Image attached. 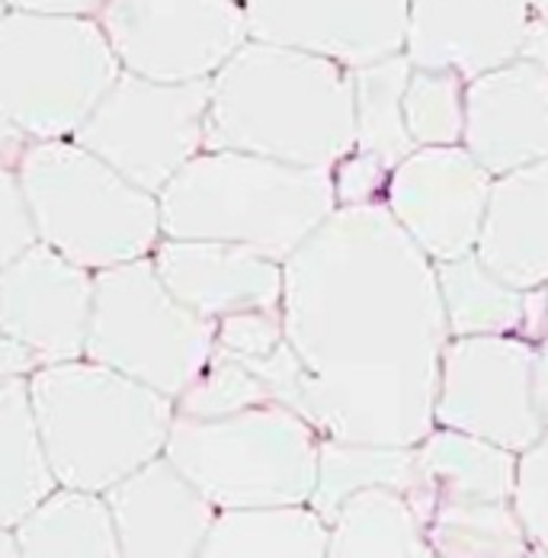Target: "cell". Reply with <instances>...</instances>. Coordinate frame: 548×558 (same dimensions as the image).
Returning <instances> with one entry per match:
<instances>
[{"label": "cell", "mask_w": 548, "mask_h": 558, "mask_svg": "<svg viewBox=\"0 0 548 558\" xmlns=\"http://www.w3.org/2000/svg\"><path fill=\"white\" fill-rule=\"evenodd\" d=\"M295 411L328 440L417 447L434 427L449 325L434 260L385 203L340 206L282 260Z\"/></svg>", "instance_id": "cell-1"}, {"label": "cell", "mask_w": 548, "mask_h": 558, "mask_svg": "<svg viewBox=\"0 0 548 558\" xmlns=\"http://www.w3.org/2000/svg\"><path fill=\"white\" fill-rule=\"evenodd\" d=\"M206 148L330 170L356 148L353 71L247 39L209 77Z\"/></svg>", "instance_id": "cell-2"}, {"label": "cell", "mask_w": 548, "mask_h": 558, "mask_svg": "<svg viewBox=\"0 0 548 558\" xmlns=\"http://www.w3.org/2000/svg\"><path fill=\"white\" fill-rule=\"evenodd\" d=\"M29 401L58 488L94 495L158 459L176 414L173 398L87 356L39 366Z\"/></svg>", "instance_id": "cell-3"}, {"label": "cell", "mask_w": 548, "mask_h": 558, "mask_svg": "<svg viewBox=\"0 0 548 558\" xmlns=\"http://www.w3.org/2000/svg\"><path fill=\"white\" fill-rule=\"evenodd\" d=\"M165 238H199L289 260L337 213L328 168L203 148L158 193Z\"/></svg>", "instance_id": "cell-4"}, {"label": "cell", "mask_w": 548, "mask_h": 558, "mask_svg": "<svg viewBox=\"0 0 548 558\" xmlns=\"http://www.w3.org/2000/svg\"><path fill=\"white\" fill-rule=\"evenodd\" d=\"M16 177L39 241L90 274L151 257L165 238L158 196L74 138L29 142Z\"/></svg>", "instance_id": "cell-5"}, {"label": "cell", "mask_w": 548, "mask_h": 558, "mask_svg": "<svg viewBox=\"0 0 548 558\" xmlns=\"http://www.w3.org/2000/svg\"><path fill=\"white\" fill-rule=\"evenodd\" d=\"M321 434L285 404H257L224 417L173 414L165 456L216 510L308 504Z\"/></svg>", "instance_id": "cell-6"}, {"label": "cell", "mask_w": 548, "mask_h": 558, "mask_svg": "<svg viewBox=\"0 0 548 558\" xmlns=\"http://www.w3.org/2000/svg\"><path fill=\"white\" fill-rule=\"evenodd\" d=\"M122 74L97 16L7 10L0 20V112L29 138H74Z\"/></svg>", "instance_id": "cell-7"}, {"label": "cell", "mask_w": 548, "mask_h": 558, "mask_svg": "<svg viewBox=\"0 0 548 558\" xmlns=\"http://www.w3.org/2000/svg\"><path fill=\"white\" fill-rule=\"evenodd\" d=\"M216 353V322L186 308L158 277L151 257L94 274L84 356L180 398Z\"/></svg>", "instance_id": "cell-8"}, {"label": "cell", "mask_w": 548, "mask_h": 558, "mask_svg": "<svg viewBox=\"0 0 548 558\" xmlns=\"http://www.w3.org/2000/svg\"><path fill=\"white\" fill-rule=\"evenodd\" d=\"M206 110L209 81L167 84L122 71L74 142L158 196L206 148Z\"/></svg>", "instance_id": "cell-9"}, {"label": "cell", "mask_w": 548, "mask_h": 558, "mask_svg": "<svg viewBox=\"0 0 548 558\" xmlns=\"http://www.w3.org/2000/svg\"><path fill=\"white\" fill-rule=\"evenodd\" d=\"M533 350L520 335L449 337L439 356L434 421L494 447L523 452L546 424L533 401Z\"/></svg>", "instance_id": "cell-10"}, {"label": "cell", "mask_w": 548, "mask_h": 558, "mask_svg": "<svg viewBox=\"0 0 548 558\" xmlns=\"http://www.w3.org/2000/svg\"><path fill=\"white\" fill-rule=\"evenodd\" d=\"M97 23L122 71L209 81L247 39L241 0H103Z\"/></svg>", "instance_id": "cell-11"}, {"label": "cell", "mask_w": 548, "mask_h": 558, "mask_svg": "<svg viewBox=\"0 0 548 558\" xmlns=\"http://www.w3.org/2000/svg\"><path fill=\"white\" fill-rule=\"evenodd\" d=\"M494 177L462 145L414 148L388 173L385 209L434 260L475 251Z\"/></svg>", "instance_id": "cell-12"}, {"label": "cell", "mask_w": 548, "mask_h": 558, "mask_svg": "<svg viewBox=\"0 0 548 558\" xmlns=\"http://www.w3.org/2000/svg\"><path fill=\"white\" fill-rule=\"evenodd\" d=\"M251 39L330 58L350 71L401 56L411 0H241Z\"/></svg>", "instance_id": "cell-13"}, {"label": "cell", "mask_w": 548, "mask_h": 558, "mask_svg": "<svg viewBox=\"0 0 548 558\" xmlns=\"http://www.w3.org/2000/svg\"><path fill=\"white\" fill-rule=\"evenodd\" d=\"M94 308V274L42 241L0 270V331L26 343L39 363L81 360Z\"/></svg>", "instance_id": "cell-14"}, {"label": "cell", "mask_w": 548, "mask_h": 558, "mask_svg": "<svg viewBox=\"0 0 548 558\" xmlns=\"http://www.w3.org/2000/svg\"><path fill=\"white\" fill-rule=\"evenodd\" d=\"M529 23L526 0H411L404 56L472 81L523 56Z\"/></svg>", "instance_id": "cell-15"}, {"label": "cell", "mask_w": 548, "mask_h": 558, "mask_svg": "<svg viewBox=\"0 0 548 558\" xmlns=\"http://www.w3.org/2000/svg\"><path fill=\"white\" fill-rule=\"evenodd\" d=\"M462 148L491 177L548 161V68L516 58L472 77Z\"/></svg>", "instance_id": "cell-16"}, {"label": "cell", "mask_w": 548, "mask_h": 558, "mask_svg": "<svg viewBox=\"0 0 548 558\" xmlns=\"http://www.w3.org/2000/svg\"><path fill=\"white\" fill-rule=\"evenodd\" d=\"M122 558H196L212 520V501L165 452L103 492Z\"/></svg>", "instance_id": "cell-17"}, {"label": "cell", "mask_w": 548, "mask_h": 558, "mask_svg": "<svg viewBox=\"0 0 548 558\" xmlns=\"http://www.w3.org/2000/svg\"><path fill=\"white\" fill-rule=\"evenodd\" d=\"M151 264L167 289L209 322L241 312H276L282 302V264L241 244L161 238Z\"/></svg>", "instance_id": "cell-18"}, {"label": "cell", "mask_w": 548, "mask_h": 558, "mask_svg": "<svg viewBox=\"0 0 548 558\" xmlns=\"http://www.w3.org/2000/svg\"><path fill=\"white\" fill-rule=\"evenodd\" d=\"M475 254L513 289H548V161L494 177Z\"/></svg>", "instance_id": "cell-19"}, {"label": "cell", "mask_w": 548, "mask_h": 558, "mask_svg": "<svg viewBox=\"0 0 548 558\" xmlns=\"http://www.w3.org/2000/svg\"><path fill=\"white\" fill-rule=\"evenodd\" d=\"M434 267L449 337L520 335L536 343L548 335V289L507 286L475 251Z\"/></svg>", "instance_id": "cell-20"}, {"label": "cell", "mask_w": 548, "mask_h": 558, "mask_svg": "<svg viewBox=\"0 0 548 558\" xmlns=\"http://www.w3.org/2000/svg\"><path fill=\"white\" fill-rule=\"evenodd\" d=\"M417 462L430 507L437 501H513L516 452L510 449L449 427H434L417 444Z\"/></svg>", "instance_id": "cell-21"}, {"label": "cell", "mask_w": 548, "mask_h": 558, "mask_svg": "<svg viewBox=\"0 0 548 558\" xmlns=\"http://www.w3.org/2000/svg\"><path fill=\"white\" fill-rule=\"evenodd\" d=\"M363 488H391L401 492L414 510H430V498L424 488L417 447H376V444H343L321 437L318 447V478L308 507L321 513L328 523L337 507Z\"/></svg>", "instance_id": "cell-22"}, {"label": "cell", "mask_w": 548, "mask_h": 558, "mask_svg": "<svg viewBox=\"0 0 548 558\" xmlns=\"http://www.w3.org/2000/svg\"><path fill=\"white\" fill-rule=\"evenodd\" d=\"M325 558H437L414 504L391 488L350 495L328 520Z\"/></svg>", "instance_id": "cell-23"}, {"label": "cell", "mask_w": 548, "mask_h": 558, "mask_svg": "<svg viewBox=\"0 0 548 558\" xmlns=\"http://www.w3.org/2000/svg\"><path fill=\"white\" fill-rule=\"evenodd\" d=\"M328 523L308 504L219 510L196 558H325Z\"/></svg>", "instance_id": "cell-24"}, {"label": "cell", "mask_w": 548, "mask_h": 558, "mask_svg": "<svg viewBox=\"0 0 548 558\" xmlns=\"http://www.w3.org/2000/svg\"><path fill=\"white\" fill-rule=\"evenodd\" d=\"M23 558H122L103 495L56 488L16 526Z\"/></svg>", "instance_id": "cell-25"}, {"label": "cell", "mask_w": 548, "mask_h": 558, "mask_svg": "<svg viewBox=\"0 0 548 558\" xmlns=\"http://www.w3.org/2000/svg\"><path fill=\"white\" fill-rule=\"evenodd\" d=\"M56 488L33 417L29 379L0 383V526L13 530Z\"/></svg>", "instance_id": "cell-26"}, {"label": "cell", "mask_w": 548, "mask_h": 558, "mask_svg": "<svg viewBox=\"0 0 548 558\" xmlns=\"http://www.w3.org/2000/svg\"><path fill=\"white\" fill-rule=\"evenodd\" d=\"M424 526L437 558H529L533 553L510 501H437Z\"/></svg>", "instance_id": "cell-27"}, {"label": "cell", "mask_w": 548, "mask_h": 558, "mask_svg": "<svg viewBox=\"0 0 548 558\" xmlns=\"http://www.w3.org/2000/svg\"><path fill=\"white\" fill-rule=\"evenodd\" d=\"M411 77L407 56H391L353 71V116H356V148L382 165L394 168L417 145L404 125V87Z\"/></svg>", "instance_id": "cell-28"}, {"label": "cell", "mask_w": 548, "mask_h": 558, "mask_svg": "<svg viewBox=\"0 0 548 558\" xmlns=\"http://www.w3.org/2000/svg\"><path fill=\"white\" fill-rule=\"evenodd\" d=\"M465 84L452 71L411 68L404 87V125L417 148L462 145L465 132Z\"/></svg>", "instance_id": "cell-29"}, {"label": "cell", "mask_w": 548, "mask_h": 558, "mask_svg": "<svg viewBox=\"0 0 548 558\" xmlns=\"http://www.w3.org/2000/svg\"><path fill=\"white\" fill-rule=\"evenodd\" d=\"M267 401H273L267 386L244 363L216 350L196 383L173 401V408L186 417H224Z\"/></svg>", "instance_id": "cell-30"}, {"label": "cell", "mask_w": 548, "mask_h": 558, "mask_svg": "<svg viewBox=\"0 0 548 558\" xmlns=\"http://www.w3.org/2000/svg\"><path fill=\"white\" fill-rule=\"evenodd\" d=\"M513 510L536 549L548 553V427L546 434L516 456Z\"/></svg>", "instance_id": "cell-31"}, {"label": "cell", "mask_w": 548, "mask_h": 558, "mask_svg": "<svg viewBox=\"0 0 548 558\" xmlns=\"http://www.w3.org/2000/svg\"><path fill=\"white\" fill-rule=\"evenodd\" d=\"M33 244H39V234L26 206L23 183L16 177V168L0 165V270L10 267L20 254H26Z\"/></svg>", "instance_id": "cell-32"}, {"label": "cell", "mask_w": 548, "mask_h": 558, "mask_svg": "<svg viewBox=\"0 0 548 558\" xmlns=\"http://www.w3.org/2000/svg\"><path fill=\"white\" fill-rule=\"evenodd\" d=\"M388 173H391V168L382 165L379 158L366 155V151H350L346 158H340V161L330 168L337 209H340V206H369V203H382L385 186H388Z\"/></svg>", "instance_id": "cell-33"}, {"label": "cell", "mask_w": 548, "mask_h": 558, "mask_svg": "<svg viewBox=\"0 0 548 558\" xmlns=\"http://www.w3.org/2000/svg\"><path fill=\"white\" fill-rule=\"evenodd\" d=\"M39 356L20 343L16 337L0 331V383H13V379H29L39 369Z\"/></svg>", "instance_id": "cell-34"}, {"label": "cell", "mask_w": 548, "mask_h": 558, "mask_svg": "<svg viewBox=\"0 0 548 558\" xmlns=\"http://www.w3.org/2000/svg\"><path fill=\"white\" fill-rule=\"evenodd\" d=\"M10 10L33 13H68V16H97L103 0H3Z\"/></svg>", "instance_id": "cell-35"}, {"label": "cell", "mask_w": 548, "mask_h": 558, "mask_svg": "<svg viewBox=\"0 0 548 558\" xmlns=\"http://www.w3.org/2000/svg\"><path fill=\"white\" fill-rule=\"evenodd\" d=\"M533 401L539 421L548 427V335L539 337L533 350Z\"/></svg>", "instance_id": "cell-36"}, {"label": "cell", "mask_w": 548, "mask_h": 558, "mask_svg": "<svg viewBox=\"0 0 548 558\" xmlns=\"http://www.w3.org/2000/svg\"><path fill=\"white\" fill-rule=\"evenodd\" d=\"M26 145H29V138L0 112V165L16 168L20 158H23V151H26Z\"/></svg>", "instance_id": "cell-37"}, {"label": "cell", "mask_w": 548, "mask_h": 558, "mask_svg": "<svg viewBox=\"0 0 548 558\" xmlns=\"http://www.w3.org/2000/svg\"><path fill=\"white\" fill-rule=\"evenodd\" d=\"M520 58H529V61L548 68V20L533 16L529 33H526V43H523V56Z\"/></svg>", "instance_id": "cell-38"}, {"label": "cell", "mask_w": 548, "mask_h": 558, "mask_svg": "<svg viewBox=\"0 0 548 558\" xmlns=\"http://www.w3.org/2000/svg\"><path fill=\"white\" fill-rule=\"evenodd\" d=\"M0 558H23L20 556V546H16L13 530H3V526H0Z\"/></svg>", "instance_id": "cell-39"}, {"label": "cell", "mask_w": 548, "mask_h": 558, "mask_svg": "<svg viewBox=\"0 0 548 558\" xmlns=\"http://www.w3.org/2000/svg\"><path fill=\"white\" fill-rule=\"evenodd\" d=\"M526 3H529L533 16H539V20H548V0H526Z\"/></svg>", "instance_id": "cell-40"}, {"label": "cell", "mask_w": 548, "mask_h": 558, "mask_svg": "<svg viewBox=\"0 0 548 558\" xmlns=\"http://www.w3.org/2000/svg\"><path fill=\"white\" fill-rule=\"evenodd\" d=\"M529 558H548V553H543V549H536V546H533V553H529Z\"/></svg>", "instance_id": "cell-41"}, {"label": "cell", "mask_w": 548, "mask_h": 558, "mask_svg": "<svg viewBox=\"0 0 548 558\" xmlns=\"http://www.w3.org/2000/svg\"><path fill=\"white\" fill-rule=\"evenodd\" d=\"M7 10H10V7H7V3L0 0V20H3V13H7Z\"/></svg>", "instance_id": "cell-42"}]
</instances>
